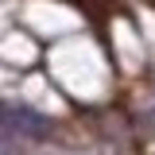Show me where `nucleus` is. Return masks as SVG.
<instances>
[{
  "label": "nucleus",
  "mask_w": 155,
  "mask_h": 155,
  "mask_svg": "<svg viewBox=\"0 0 155 155\" xmlns=\"http://www.w3.org/2000/svg\"><path fill=\"white\" fill-rule=\"evenodd\" d=\"M4 120H12V124H23L27 132H43V128H47V120H43V116H31L27 109H12Z\"/></svg>",
  "instance_id": "1"
}]
</instances>
